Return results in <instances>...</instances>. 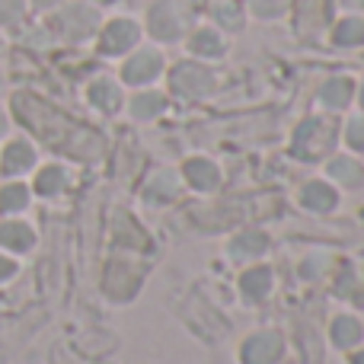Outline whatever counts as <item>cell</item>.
<instances>
[{
	"mask_svg": "<svg viewBox=\"0 0 364 364\" xmlns=\"http://www.w3.org/2000/svg\"><path fill=\"white\" fill-rule=\"evenodd\" d=\"M164 109H166V96H164V93H154V90H147V93H138V96L132 100V115H134L138 122L157 119Z\"/></svg>",
	"mask_w": 364,
	"mask_h": 364,
	"instance_id": "19",
	"label": "cell"
},
{
	"mask_svg": "<svg viewBox=\"0 0 364 364\" xmlns=\"http://www.w3.org/2000/svg\"><path fill=\"white\" fill-rule=\"evenodd\" d=\"M291 0H250V10L256 13L259 19H278L288 13Z\"/></svg>",
	"mask_w": 364,
	"mask_h": 364,
	"instance_id": "25",
	"label": "cell"
},
{
	"mask_svg": "<svg viewBox=\"0 0 364 364\" xmlns=\"http://www.w3.org/2000/svg\"><path fill=\"white\" fill-rule=\"evenodd\" d=\"M32 4H36L38 10H48V6H58V4H61V0H32Z\"/></svg>",
	"mask_w": 364,
	"mask_h": 364,
	"instance_id": "29",
	"label": "cell"
},
{
	"mask_svg": "<svg viewBox=\"0 0 364 364\" xmlns=\"http://www.w3.org/2000/svg\"><path fill=\"white\" fill-rule=\"evenodd\" d=\"M141 42V26L134 19H112L100 32V51L102 55H125Z\"/></svg>",
	"mask_w": 364,
	"mask_h": 364,
	"instance_id": "6",
	"label": "cell"
},
{
	"mask_svg": "<svg viewBox=\"0 0 364 364\" xmlns=\"http://www.w3.org/2000/svg\"><path fill=\"white\" fill-rule=\"evenodd\" d=\"M55 29L70 42H83L100 29V13L87 4H70L55 16Z\"/></svg>",
	"mask_w": 364,
	"mask_h": 364,
	"instance_id": "3",
	"label": "cell"
},
{
	"mask_svg": "<svg viewBox=\"0 0 364 364\" xmlns=\"http://www.w3.org/2000/svg\"><path fill=\"white\" fill-rule=\"evenodd\" d=\"M192 6L186 0H157L151 10V32L160 42H179L188 29Z\"/></svg>",
	"mask_w": 364,
	"mask_h": 364,
	"instance_id": "1",
	"label": "cell"
},
{
	"mask_svg": "<svg viewBox=\"0 0 364 364\" xmlns=\"http://www.w3.org/2000/svg\"><path fill=\"white\" fill-rule=\"evenodd\" d=\"M0 87H4V74H0Z\"/></svg>",
	"mask_w": 364,
	"mask_h": 364,
	"instance_id": "33",
	"label": "cell"
},
{
	"mask_svg": "<svg viewBox=\"0 0 364 364\" xmlns=\"http://www.w3.org/2000/svg\"><path fill=\"white\" fill-rule=\"evenodd\" d=\"M214 16H218V23L224 26V29H240L243 26V6L240 4H214Z\"/></svg>",
	"mask_w": 364,
	"mask_h": 364,
	"instance_id": "24",
	"label": "cell"
},
{
	"mask_svg": "<svg viewBox=\"0 0 364 364\" xmlns=\"http://www.w3.org/2000/svg\"><path fill=\"white\" fill-rule=\"evenodd\" d=\"M188 51L198 58H218L224 55V38L218 29H195L188 38Z\"/></svg>",
	"mask_w": 364,
	"mask_h": 364,
	"instance_id": "18",
	"label": "cell"
},
{
	"mask_svg": "<svg viewBox=\"0 0 364 364\" xmlns=\"http://www.w3.org/2000/svg\"><path fill=\"white\" fill-rule=\"evenodd\" d=\"M170 83L173 93L186 96V100H201V96H208L214 90V74L208 68H201V64L186 61L170 74Z\"/></svg>",
	"mask_w": 364,
	"mask_h": 364,
	"instance_id": "4",
	"label": "cell"
},
{
	"mask_svg": "<svg viewBox=\"0 0 364 364\" xmlns=\"http://www.w3.org/2000/svg\"><path fill=\"white\" fill-rule=\"evenodd\" d=\"M333 42L336 45H346V48H358L364 45V19L361 16H348L336 26L333 32Z\"/></svg>",
	"mask_w": 364,
	"mask_h": 364,
	"instance_id": "21",
	"label": "cell"
},
{
	"mask_svg": "<svg viewBox=\"0 0 364 364\" xmlns=\"http://www.w3.org/2000/svg\"><path fill=\"white\" fill-rule=\"evenodd\" d=\"M87 100L93 109H100V112L112 115L122 109V87L115 80H109V77H100V80H93L87 87Z\"/></svg>",
	"mask_w": 364,
	"mask_h": 364,
	"instance_id": "12",
	"label": "cell"
},
{
	"mask_svg": "<svg viewBox=\"0 0 364 364\" xmlns=\"http://www.w3.org/2000/svg\"><path fill=\"white\" fill-rule=\"evenodd\" d=\"M29 205V188L23 182H10V186L0 188V211L13 214V211H23Z\"/></svg>",
	"mask_w": 364,
	"mask_h": 364,
	"instance_id": "23",
	"label": "cell"
},
{
	"mask_svg": "<svg viewBox=\"0 0 364 364\" xmlns=\"http://www.w3.org/2000/svg\"><path fill=\"white\" fill-rule=\"evenodd\" d=\"M269 291H272V269L269 265H250V269H243V275H240V297H243L246 304L265 301Z\"/></svg>",
	"mask_w": 364,
	"mask_h": 364,
	"instance_id": "9",
	"label": "cell"
},
{
	"mask_svg": "<svg viewBox=\"0 0 364 364\" xmlns=\"http://www.w3.org/2000/svg\"><path fill=\"white\" fill-rule=\"evenodd\" d=\"M348 4H355V6H364V0H348Z\"/></svg>",
	"mask_w": 364,
	"mask_h": 364,
	"instance_id": "32",
	"label": "cell"
},
{
	"mask_svg": "<svg viewBox=\"0 0 364 364\" xmlns=\"http://www.w3.org/2000/svg\"><path fill=\"white\" fill-rule=\"evenodd\" d=\"M160 74H164V55H160L157 48L134 51L125 61V68H122V80L132 83V87H147V83H154Z\"/></svg>",
	"mask_w": 364,
	"mask_h": 364,
	"instance_id": "5",
	"label": "cell"
},
{
	"mask_svg": "<svg viewBox=\"0 0 364 364\" xmlns=\"http://www.w3.org/2000/svg\"><path fill=\"white\" fill-rule=\"evenodd\" d=\"M6 132V115H4V109H0V134Z\"/></svg>",
	"mask_w": 364,
	"mask_h": 364,
	"instance_id": "30",
	"label": "cell"
},
{
	"mask_svg": "<svg viewBox=\"0 0 364 364\" xmlns=\"http://www.w3.org/2000/svg\"><path fill=\"white\" fill-rule=\"evenodd\" d=\"M96 4H102V0H96Z\"/></svg>",
	"mask_w": 364,
	"mask_h": 364,
	"instance_id": "35",
	"label": "cell"
},
{
	"mask_svg": "<svg viewBox=\"0 0 364 364\" xmlns=\"http://www.w3.org/2000/svg\"><path fill=\"white\" fill-rule=\"evenodd\" d=\"M333 141H336V134L326 122L307 119L297 125L294 141H291V151H294L301 160H307V164H316L320 157H326V154L333 151Z\"/></svg>",
	"mask_w": 364,
	"mask_h": 364,
	"instance_id": "2",
	"label": "cell"
},
{
	"mask_svg": "<svg viewBox=\"0 0 364 364\" xmlns=\"http://www.w3.org/2000/svg\"><path fill=\"white\" fill-rule=\"evenodd\" d=\"M352 364H364V352H358V355H355V358H352Z\"/></svg>",
	"mask_w": 364,
	"mask_h": 364,
	"instance_id": "31",
	"label": "cell"
},
{
	"mask_svg": "<svg viewBox=\"0 0 364 364\" xmlns=\"http://www.w3.org/2000/svg\"><path fill=\"white\" fill-rule=\"evenodd\" d=\"M329 176H333L339 186H346V188H358L361 186V179H364V170H361V164L355 157H333L329 160Z\"/></svg>",
	"mask_w": 364,
	"mask_h": 364,
	"instance_id": "16",
	"label": "cell"
},
{
	"mask_svg": "<svg viewBox=\"0 0 364 364\" xmlns=\"http://www.w3.org/2000/svg\"><path fill=\"white\" fill-rule=\"evenodd\" d=\"M13 272H16V262H13V259H6V256H0V282H6Z\"/></svg>",
	"mask_w": 364,
	"mask_h": 364,
	"instance_id": "28",
	"label": "cell"
},
{
	"mask_svg": "<svg viewBox=\"0 0 364 364\" xmlns=\"http://www.w3.org/2000/svg\"><path fill=\"white\" fill-rule=\"evenodd\" d=\"M265 250H269V237L259 230L240 233V237H233L230 246H227V252H230L233 259H240V262H252V259H259Z\"/></svg>",
	"mask_w": 364,
	"mask_h": 364,
	"instance_id": "13",
	"label": "cell"
},
{
	"mask_svg": "<svg viewBox=\"0 0 364 364\" xmlns=\"http://www.w3.org/2000/svg\"><path fill=\"white\" fill-rule=\"evenodd\" d=\"M361 336H364V329H361V323L355 320V316H339V320L333 323V342H336L339 348L358 346Z\"/></svg>",
	"mask_w": 364,
	"mask_h": 364,
	"instance_id": "22",
	"label": "cell"
},
{
	"mask_svg": "<svg viewBox=\"0 0 364 364\" xmlns=\"http://www.w3.org/2000/svg\"><path fill=\"white\" fill-rule=\"evenodd\" d=\"M346 144L352 151H364V115H358V119H352L346 125Z\"/></svg>",
	"mask_w": 364,
	"mask_h": 364,
	"instance_id": "27",
	"label": "cell"
},
{
	"mask_svg": "<svg viewBox=\"0 0 364 364\" xmlns=\"http://www.w3.org/2000/svg\"><path fill=\"white\" fill-rule=\"evenodd\" d=\"M297 201H301V208H307V211H314V214H329V211H336V205H339V192H336L329 182L314 179L301 188Z\"/></svg>",
	"mask_w": 364,
	"mask_h": 364,
	"instance_id": "8",
	"label": "cell"
},
{
	"mask_svg": "<svg viewBox=\"0 0 364 364\" xmlns=\"http://www.w3.org/2000/svg\"><path fill=\"white\" fill-rule=\"evenodd\" d=\"M64 186H68V173H64V166H58V164H51V166H45V170H38V176H36V192L38 195H58V192H64Z\"/></svg>",
	"mask_w": 364,
	"mask_h": 364,
	"instance_id": "20",
	"label": "cell"
},
{
	"mask_svg": "<svg viewBox=\"0 0 364 364\" xmlns=\"http://www.w3.org/2000/svg\"><path fill=\"white\" fill-rule=\"evenodd\" d=\"M355 96V80L352 77H333V80L323 83L320 90V102L326 109H346Z\"/></svg>",
	"mask_w": 364,
	"mask_h": 364,
	"instance_id": "15",
	"label": "cell"
},
{
	"mask_svg": "<svg viewBox=\"0 0 364 364\" xmlns=\"http://www.w3.org/2000/svg\"><path fill=\"white\" fill-rule=\"evenodd\" d=\"M144 195L154 201H173L179 195V176L173 170H157L147 182Z\"/></svg>",
	"mask_w": 364,
	"mask_h": 364,
	"instance_id": "17",
	"label": "cell"
},
{
	"mask_svg": "<svg viewBox=\"0 0 364 364\" xmlns=\"http://www.w3.org/2000/svg\"><path fill=\"white\" fill-rule=\"evenodd\" d=\"M36 166V147L29 144V141L16 138L10 141V144L4 147V157H0V170L6 173V176H19V173L32 170Z\"/></svg>",
	"mask_w": 364,
	"mask_h": 364,
	"instance_id": "11",
	"label": "cell"
},
{
	"mask_svg": "<svg viewBox=\"0 0 364 364\" xmlns=\"http://www.w3.org/2000/svg\"><path fill=\"white\" fill-rule=\"evenodd\" d=\"M26 13V0H0V26L19 23Z\"/></svg>",
	"mask_w": 364,
	"mask_h": 364,
	"instance_id": "26",
	"label": "cell"
},
{
	"mask_svg": "<svg viewBox=\"0 0 364 364\" xmlns=\"http://www.w3.org/2000/svg\"><path fill=\"white\" fill-rule=\"evenodd\" d=\"M182 176L195 188V192H214L220 186V170L218 164H211L208 157H192L182 166Z\"/></svg>",
	"mask_w": 364,
	"mask_h": 364,
	"instance_id": "10",
	"label": "cell"
},
{
	"mask_svg": "<svg viewBox=\"0 0 364 364\" xmlns=\"http://www.w3.org/2000/svg\"><path fill=\"white\" fill-rule=\"evenodd\" d=\"M361 106H364V93H361Z\"/></svg>",
	"mask_w": 364,
	"mask_h": 364,
	"instance_id": "34",
	"label": "cell"
},
{
	"mask_svg": "<svg viewBox=\"0 0 364 364\" xmlns=\"http://www.w3.org/2000/svg\"><path fill=\"white\" fill-rule=\"evenodd\" d=\"M0 246L13 252H29L36 246V233L23 220H6V224H0Z\"/></svg>",
	"mask_w": 364,
	"mask_h": 364,
	"instance_id": "14",
	"label": "cell"
},
{
	"mask_svg": "<svg viewBox=\"0 0 364 364\" xmlns=\"http://www.w3.org/2000/svg\"><path fill=\"white\" fill-rule=\"evenodd\" d=\"M284 352V342L278 333H256L243 342L240 348V361L243 364H275Z\"/></svg>",
	"mask_w": 364,
	"mask_h": 364,
	"instance_id": "7",
	"label": "cell"
}]
</instances>
